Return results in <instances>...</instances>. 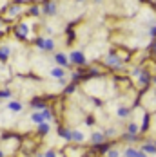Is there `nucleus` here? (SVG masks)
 Here are the masks:
<instances>
[{"label":"nucleus","instance_id":"1","mask_svg":"<svg viewBox=\"0 0 156 157\" xmlns=\"http://www.w3.org/2000/svg\"><path fill=\"white\" fill-rule=\"evenodd\" d=\"M36 47L42 51H53L55 49V42L51 38H38L36 40Z\"/></svg>","mask_w":156,"mask_h":157},{"label":"nucleus","instance_id":"2","mask_svg":"<svg viewBox=\"0 0 156 157\" xmlns=\"http://www.w3.org/2000/svg\"><path fill=\"white\" fill-rule=\"evenodd\" d=\"M7 110L9 112H13V114H20L22 110H24V105L20 103V101H16V99H11V101H7Z\"/></svg>","mask_w":156,"mask_h":157},{"label":"nucleus","instance_id":"3","mask_svg":"<svg viewBox=\"0 0 156 157\" xmlns=\"http://www.w3.org/2000/svg\"><path fill=\"white\" fill-rule=\"evenodd\" d=\"M71 62L78 63V65H84V63H85V56H84L80 51H75V52H71Z\"/></svg>","mask_w":156,"mask_h":157},{"label":"nucleus","instance_id":"4","mask_svg":"<svg viewBox=\"0 0 156 157\" xmlns=\"http://www.w3.org/2000/svg\"><path fill=\"white\" fill-rule=\"evenodd\" d=\"M69 141L82 143V141H84V134H82V132H78V130H71V136H69Z\"/></svg>","mask_w":156,"mask_h":157},{"label":"nucleus","instance_id":"5","mask_svg":"<svg viewBox=\"0 0 156 157\" xmlns=\"http://www.w3.org/2000/svg\"><path fill=\"white\" fill-rule=\"evenodd\" d=\"M9 54H11V47H9V45H2V47H0V60H2V62H6V60L9 58Z\"/></svg>","mask_w":156,"mask_h":157},{"label":"nucleus","instance_id":"6","mask_svg":"<svg viewBox=\"0 0 156 157\" xmlns=\"http://www.w3.org/2000/svg\"><path fill=\"white\" fill-rule=\"evenodd\" d=\"M31 121L33 123H36V125L46 123V121H44V116H42V110H40V112H33L31 114Z\"/></svg>","mask_w":156,"mask_h":157},{"label":"nucleus","instance_id":"7","mask_svg":"<svg viewBox=\"0 0 156 157\" xmlns=\"http://www.w3.org/2000/svg\"><path fill=\"white\" fill-rule=\"evenodd\" d=\"M107 63H109V65H114V67H122V60H120L116 54H109V56H107Z\"/></svg>","mask_w":156,"mask_h":157},{"label":"nucleus","instance_id":"8","mask_svg":"<svg viewBox=\"0 0 156 157\" xmlns=\"http://www.w3.org/2000/svg\"><path fill=\"white\" fill-rule=\"evenodd\" d=\"M51 76H53V78H58V79H64V76H65V71H64V69H60V67H55V69H51Z\"/></svg>","mask_w":156,"mask_h":157},{"label":"nucleus","instance_id":"9","mask_svg":"<svg viewBox=\"0 0 156 157\" xmlns=\"http://www.w3.org/2000/svg\"><path fill=\"white\" fill-rule=\"evenodd\" d=\"M27 33H29V29H27V25H26V24H20V25L16 27V34H18L20 38H26V36H27Z\"/></svg>","mask_w":156,"mask_h":157},{"label":"nucleus","instance_id":"10","mask_svg":"<svg viewBox=\"0 0 156 157\" xmlns=\"http://www.w3.org/2000/svg\"><path fill=\"white\" fill-rule=\"evenodd\" d=\"M142 152H143V154H156V146L151 144V143H145V144L142 146Z\"/></svg>","mask_w":156,"mask_h":157},{"label":"nucleus","instance_id":"11","mask_svg":"<svg viewBox=\"0 0 156 157\" xmlns=\"http://www.w3.org/2000/svg\"><path fill=\"white\" fill-rule=\"evenodd\" d=\"M44 13H46V15H55V13H56V4H55V2H49L46 7H44Z\"/></svg>","mask_w":156,"mask_h":157},{"label":"nucleus","instance_id":"12","mask_svg":"<svg viewBox=\"0 0 156 157\" xmlns=\"http://www.w3.org/2000/svg\"><path fill=\"white\" fill-rule=\"evenodd\" d=\"M55 62L58 63V65H67V56L62 54V52H56L55 54Z\"/></svg>","mask_w":156,"mask_h":157},{"label":"nucleus","instance_id":"13","mask_svg":"<svg viewBox=\"0 0 156 157\" xmlns=\"http://www.w3.org/2000/svg\"><path fill=\"white\" fill-rule=\"evenodd\" d=\"M91 139H93L94 144H100V143H104V134H100V132H94L93 136H91Z\"/></svg>","mask_w":156,"mask_h":157},{"label":"nucleus","instance_id":"14","mask_svg":"<svg viewBox=\"0 0 156 157\" xmlns=\"http://www.w3.org/2000/svg\"><path fill=\"white\" fill-rule=\"evenodd\" d=\"M49 130H51V126H49V123H42V125H38V132H40L42 136H46V134H49Z\"/></svg>","mask_w":156,"mask_h":157},{"label":"nucleus","instance_id":"15","mask_svg":"<svg viewBox=\"0 0 156 157\" xmlns=\"http://www.w3.org/2000/svg\"><path fill=\"white\" fill-rule=\"evenodd\" d=\"M124 155L125 157H136L138 155V150H136V148H127L124 152Z\"/></svg>","mask_w":156,"mask_h":157},{"label":"nucleus","instance_id":"16","mask_svg":"<svg viewBox=\"0 0 156 157\" xmlns=\"http://www.w3.org/2000/svg\"><path fill=\"white\" fill-rule=\"evenodd\" d=\"M42 116H44V121H46V123L53 119V114H51V110H49V109H44V110H42Z\"/></svg>","mask_w":156,"mask_h":157},{"label":"nucleus","instance_id":"17","mask_svg":"<svg viewBox=\"0 0 156 157\" xmlns=\"http://www.w3.org/2000/svg\"><path fill=\"white\" fill-rule=\"evenodd\" d=\"M58 134L62 136L64 139H67V141H69V136H71V130H67V128H60V130H58Z\"/></svg>","mask_w":156,"mask_h":157},{"label":"nucleus","instance_id":"18","mask_svg":"<svg viewBox=\"0 0 156 157\" xmlns=\"http://www.w3.org/2000/svg\"><path fill=\"white\" fill-rule=\"evenodd\" d=\"M116 114H118V117H127V116H129V109H125V107H120Z\"/></svg>","mask_w":156,"mask_h":157},{"label":"nucleus","instance_id":"19","mask_svg":"<svg viewBox=\"0 0 156 157\" xmlns=\"http://www.w3.org/2000/svg\"><path fill=\"white\" fill-rule=\"evenodd\" d=\"M7 98H11V90L9 89H2L0 90V99H7Z\"/></svg>","mask_w":156,"mask_h":157},{"label":"nucleus","instance_id":"20","mask_svg":"<svg viewBox=\"0 0 156 157\" xmlns=\"http://www.w3.org/2000/svg\"><path fill=\"white\" fill-rule=\"evenodd\" d=\"M136 132H138V125H136V123H131V125H129V134L134 136Z\"/></svg>","mask_w":156,"mask_h":157},{"label":"nucleus","instance_id":"21","mask_svg":"<svg viewBox=\"0 0 156 157\" xmlns=\"http://www.w3.org/2000/svg\"><path fill=\"white\" fill-rule=\"evenodd\" d=\"M107 157H120V152L118 150H109L107 152Z\"/></svg>","mask_w":156,"mask_h":157},{"label":"nucleus","instance_id":"22","mask_svg":"<svg viewBox=\"0 0 156 157\" xmlns=\"http://www.w3.org/2000/svg\"><path fill=\"white\" fill-rule=\"evenodd\" d=\"M140 76H142V83H143V85L149 83V74H147V72H143V74H140Z\"/></svg>","mask_w":156,"mask_h":157},{"label":"nucleus","instance_id":"23","mask_svg":"<svg viewBox=\"0 0 156 157\" xmlns=\"http://www.w3.org/2000/svg\"><path fill=\"white\" fill-rule=\"evenodd\" d=\"M33 107H38V109H44V103H42V101H38V99H35V101H33Z\"/></svg>","mask_w":156,"mask_h":157},{"label":"nucleus","instance_id":"24","mask_svg":"<svg viewBox=\"0 0 156 157\" xmlns=\"http://www.w3.org/2000/svg\"><path fill=\"white\" fill-rule=\"evenodd\" d=\"M44 157H56V154H55L53 150H47L46 154H44Z\"/></svg>","mask_w":156,"mask_h":157},{"label":"nucleus","instance_id":"25","mask_svg":"<svg viewBox=\"0 0 156 157\" xmlns=\"http://www.w3.org/2000/svg\"><path fill=\"white\" fill-rule=\"evenodd\" d=\"M136 157H149V155H147V154H143L142 150H138V155H136Z\"/></svg>","mask_w":156,"mask_h":157},{"label":"nucleus","instance_id":"26","mask_svg":"<svg viewBox=\"0 0 156 157\" xmlns=\"http://www.w3.org/2000/svg\"><path fill=\"white\" fill-rule=\"evenodd\" d=\"M31 13H33V15H38L40 11H38V7H33V9H31Z\"/></svg>","mask_w":156,"mask_h":157},{"label":"nucleus","instance_id":"27","mask_svg":"<svg viewBox=\"0 0 156 157\" xmlns=\"http://www.w3.org/2000/svg\"><path fill=\"white\" fill-rule=\"evenodd\" d=\"M0 157H6V154H4V152H2V150H0Z\"/></svg>","mask_w":156,"mask_h":157},{"label":"nucleus","instance_id":"28","mask_svg":"<svg viewBox=\"0 0 156 157\" xmlns=\"http://www.w3.org/2000/svg\"><path fill=\"white\" fill-rule=\"evenodd\" d=\"M153 49H154V51H156V42H154V45H153Z\"/></svg>","mask_w":156,"mask_h":157},{"label":"nucleus","instance_id":"29","mask_svg":"<svg viewBox=\"0 0 156 157\" xmlns=\"http://www.w3.org/2000/svg\"><path fill=\"white\" fill-rule=\"evenodd\" d=\"M78 2H84V0H78Z\"/></svg>","mask_w":156,"mask_h":157},{"label":"nucleus","instance_id":"30","mask_svg":"<svg viewBox=\"0 0 156 157\" xmlns=\"http://www.w3.org/2000/svg\"><path fill=\"white\" fill-rule=\"evenodd\" d=\"M154 81H156V79H154Z\"/></svg>","mask_w":156,"mask_h":157}]
</instances>
